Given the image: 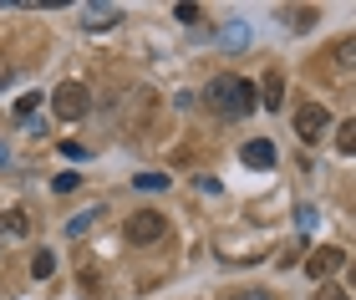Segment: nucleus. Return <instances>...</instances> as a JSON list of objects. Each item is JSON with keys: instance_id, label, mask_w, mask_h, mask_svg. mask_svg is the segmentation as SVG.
I'll list each match as a JSON object with an SVG mask.
<instances>
[{"instance_id": "4be33fe9", "label": "nucleus", "mask_w": 356, "mask_h": 300, "mask_svg": "<svg viewBox=\"0 0 356 300\" xmlns=\"http://www.w3.org/2000/svg\"><path fill=\"white\" fill-rule=\"evenodd\" d=\"M229 300H270L265 290H239V295H229Z\"/></svg>"}, {"instance_id": "b1692460", "label": "nucleus", "mask_w": 356, "mask_h": 300, "mask_svg": "<svg viewBox=\"0 0 356 300\" xmlns=\"http://www.w3.org/2000/svg\"><path fill=\"white\" fill-rule=\"evenodd\" d=\"M0 163H6V143H0Z\"/></svg>"}, {"instance_id": "9b49d317", "label": "nucleus", "mask_w": 356, "mask_h": 300, "mask_svg": "<svg viewBox=\"0 0 356 300\" xmlns=\"http://www.w3.org/2000/svg\"><path fill=\"white\" fill-rule=\"evenodd\" d=\"M133 188H138V194H163V188H168V173H138Z\"/></svg>"}, {"instance_id": "dca6fc26", "label": "nucleus", "mask_w": 356, "mask_h": 300, "mask_svg": "<svg viewBox=\"0 0 356 300\" xmlns=\"http://www.w3.org/2000/svg\"><path fill=\"white\" fill-rule=\"evenodd\" d=\"M46 97H41V92H26V97L21 102H15V117H31V112H36V107H41Z\"/></svg>"}, {"instance_id": "412c9836", "label": "nucleus", "mask_w": 356, "mask_h": 300, "mask_svg": "<svg viewBox=\"0 0 356 300\" xmlns=\"http://www.w3.org/2000/svg\"><path fill=\"white\" fill-rule=\"evenodd\" d=\"M316 300H346V290H336V285H321V295Z\"/></svg>"}, {"instance_id": "1a4fd4ad", "label": "nucleus", "mask_w": 356, "mask_h": 300, "mask_svg": "<svg viewBox=\"0 0 356 300\" xmlns=\"http://www.w3.org/2000/svg\"><path fill=\"white\" fill-rule=\"evenodd\" d=\"M219 41H224V51H245V46H250V26L245 21H229L219 31Z\"/></svg>"}, {"instance_id": "9d476101", "label": "nucleus", "mask_w": 356, "mask_h": 300, "mask_svg": "<svg viewBox=\"0 0 356 300\" xmlns=\"http://www.w3.org/2000/svg\"><path fill=\"white\" fill-rule=\"evenodd\" d=\"M0 234H6V240H26V234H31V224H26V214H21V209H10L6 219H0Z\"/></svg>"}, {"instance_id": "f257e3e1", "label": "nucleus", "mask_w": 356, "mask_h": 300, "mask_svg": "<svg viewBox=\"0 0 356 300\" xmlns=\"http://www.w3.org/2000/svg\"><path fill=\"white\" fill-rule=\"evenodd\" d=\"M204 97L219 117H250L254 107H260V92H254V82H245V76H214Z\"/></svg>"}, {"instance_id": "f8f14e48", "label": "nucleus", "mask_w": 356, "mask_h": 300, "mask_svg": "<svg viewBox=\"0 0 356 300\" xmlns=\"http://www.w3.org/2000/svg\"><path fill=\"white\" fill-rule=\"evenodd\" d=\"M285 26H290V31H311V26H316V10H311V6H300V10H285Z\"/></svg>"}, {"instance_id": "a211bd4d", "label": "nucleus", "mask_w": 356, "mask_h": 300, "mask_svg": "<svg viewBox=\"0 0 356 300\" xmlns=\"http://www.w3.org/2000/svg\"><path fill=\"white\" fill-rule=\"evenodd\" d=\"M296 224H300V234L316 229V203H300V209H296Z\"/></svg>"}, {"instance_id": "423d86ee", "label": "nucleus", "mask_w": 356, "mask_h": 300, "mask_svg": "<svg viewBox=\"0 0 356 300\" xmlns=\"http://www.w3.org/2000/svg\"><path fill=\"white\" fill-rule=\"evenodd\" d=\"M260 107H265V112H280V107H285V76H280V72H265V82H260Z\"/></svg>"}, {"instance_id": "20e7f679", "label": "nucleus", "mask_w": 356, "mask_h": 300, "mask_svg": "<svg viewBox=\"0 0 356 300\" xmlns=\"http://www.w3.org/2000/svg\"><path fill=\"white\" fill-rule=\"evenodd\" d=\"M331 128V112L321 102H300V112H296V138L300 143H316V138H326Z\"/></svg>"}, {"instance_id": "39448f33", "label": "nucleus", "mask_w": 356, "mask_h": 300, "mask_svg": "<svg viewBox=\"0 0 356 300\" xmlns=\"http://www.w3.org/2000/svg\"><path fill=\"white\" fill-rule=\"evenodd\" d=\"M341 265H346L341 249H336V244H321V249H311V260H305V275H311V280H331Z\"/></svg>"}, {"instance_id": "5701e85b", "label": "nucleus", "mask_w": 356, "mask_h": 300, "mask_svg": "<svg viewBox=\"0 0 356 300\" xmlns=\"http://www.w3.org/2000/svg\"><path fill=\"white\" fill-rule=\"evenodd\" d=\"M351 285H356V260H351Z\"/></svg>"}, {"instance_id": "ddd939ff", "label": "nucleus", "mask_w": 356, "mask_h": 300, "mask_svg": "<svg viewBox=\"0 0 356 300\" xmlns=\"http://www.w3.org/2000/svg\"><path fill=\"white\" fill-rule=\"evenodd\" d=\"M97 214H102V209H87V214H76L72 224H67V240H82V234H87V229L97 224Z\"/></svg>"}, {"instance_id": "6e6552de", "label": "nucleus", "mask_w": 356, "mask_h": 300, "mask_svg": "<svg viewBox=\"0 0 356 300\" xmlns=\"http://www.w3.org/2000/svg\"><path fill=\"white\" fill-rule=\"evenodd\" d=\"M118 21H122L118 6H87V10H82V26H87V31H107V26H118Z\"/></svg>"}, {"instance_id": "f3484780", "label": "nucleus", "mask_w": 356, "mask_h": 300, "mask_svg": "<svg viewBox=\"0 0 356 300\" xmlns=\"http://www.w3.org/2000/svg\"><path fill=\"white\" fill-rule=\"evenodd\" d=\"M56 194H76V188H82V178H76V173H56Z\"/></svg>"}, {"instance_id": "4468645a", "label": "nucleus", "mask_w": 356, "mask_h": 300, "mask_svg": "<svg viewBox=\"0 0 356 300\" xmlns=\"http://www.w3.org/2000/svg\"><path fill=\"white\" fill-rule=\"evenodd\" d=\"M331 61H341V67H356V36L336 41V46H331Z\"/></svg>"}, {"instance_id": "aec40b11", "label": "nucleus", "mask_w": 356, "mask_h": 300, "mask_svg": "<svg viewBox=\"0 0 356 300\" xmlns=\"http://www.w3.org/2000/svg\"><path fill=\"white\" fill-rule=\"evenodd\" d=\"M199 15H204L199 6H173V21H184V26H193V21H199Z\"/></svg>"}, {"instance_id": "0eeeda50", "label": "nucleus", "mask_w": 356, "mask_h": 300, "mask_svg": "<svg viewBox=\"0 0 356 300\" xmlns=\"http://www.w3.org/2000/svg\"><path fill=\"white\" fill-rule=\"evenodd\" d=\"M239 158H245V168H275V143L270 138H254V143L239 148Z\"/></svg>"}, {"instance_id": "7ed1b4c3", "label": "nucleus", "mask_w": 356, "mask_h": 300, "mask_svg": "<svg viewBox=\"0 0 356 300\" xmlns=\"http://www.w3.org/2000/svg\"><path fill=\"white\" fill-rule=\"evenodd\" d=\"M51 107H56V117L76 122V117H87V107H92V92H87L82 82H61V87L51 92Z\"/></svg>"}, {"instance_id": "6ab92c4d", "label": "nucleus", "mask_w": 356, "mask_h": 300, "mask_svg": "<svg viewBox=\"0 0 356 300\" xmlns=\"http://www.w3.org/2000/svg\"><path fill=\"white\" fill-rule=\"evenodd\" d=\"M336 148L356 158V122H346V128H341V143H336Z\"/></svg>"}, {"instance_id": "2eb2a0df", "label": "nucleus", "mask_w": 356, "mask_h": 300, "mask_svg": "<svg viewBox=\"0 0 356 300\" xmlns=\"http://www.w3.org/2000/svg\"><path fill=\"white\" fill-rule=\"evenodd\" d=\"M56 270V260H51V249H41V255L36 260H31V275H36V280H46V275H51Z\"/></svg>"}, {"instance_id": "f03ea898", "label": "nucleus", "mask_w": 356, "mask_h": 300, "mask_svg": "<svg viewBox=\"0 0 356 300\" xmlns=\"http://www.w3.org/2000/svg\"><path fill=\"white\" fill-rule=\"evenodd\" d=\"M122 234H127V244H158V240L168 234V219L158 214V209H138V214L122 224Z\"/></svg>"}]
</instances>
